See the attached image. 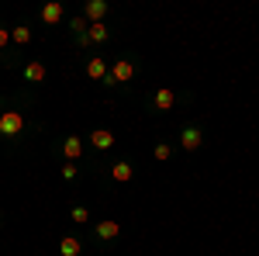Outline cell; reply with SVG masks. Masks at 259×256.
Instances as JSON below:
<instances>
[{
	"label": "cell",
	"instance_id": "cell-21",
	"mask_svg": "<svg viewBox=\"0 0 259 256\" xmlns=\"http://www.w3.org/2000/svg\"><path fill=\"white\" fill-rule=\"evenodd\" d=\"M0 222H4V211H0Z\"/></svg>",
	"mask_w": 259,
	"mask_h": 256
},
{
	"label": "cell",
	"instance_id": "cell-7",
	"mask_svg": "<svg viewBox=\"0 0 259 256\" xmlns=\"http://www.w3.org/2000/svg\"><path fill=\"white\" fill-rule=\"evenodd\" d=\"M173 104H177V94L169 87H159L152 94V111H173Z\"/></svg>",
	"mask_w": 259,
	"mask_h": 256
},
{
	"label": "cell",
	"instance_id": "cell-10",
	"mask_svg": "<svg viewBox=\"0 0 259 256\" xmlns=\"http://www.w3.org/2000/svg\"><path fill=\"white\" fill-rule=\"evenodd\" d=\"M90 145L100 149V153H107V149L114 145V132H111V128H94V132H90Z\"/></svg>",
	"mask_w": 259,
	"mask_h": 256
},
{
	"label": "cell",
	"instance_id": "cell-19",
	"mask_svg": "<svg viewBox=\"0 0 259 256\" xmlns=\"http://www.w3.org/2000/svg\"><path fill=\"white\" fill-rule=\"evenodd\" d=\"M76 173H80L76 163H62V177H66V180H76Z\"/></svg>",
	"mask_w": 259,
	"mask_h": 256
},
{
	"label": "cell",
	"instance_id": "cell-11",
	"mask_svg": "<svg viewBox=\"0 0 259 256\" xmlns=\"http://www.w3.org/2000/svg\"><path fill=\"white\" fill-rule=\"evenodd\" d=\"M107 39H111V24H107V21L87 28V42H90V45H100V42H107Z\"/></svg>",
	"mask_w": 259,
	"mask_h": 256
},
{
	"label": "cell",
	"instance_id": "cell-9",
	"mask_svg": "<svg viewBox=\"0 0 259 256\" xmlns=\"http://www.w3.org/2000/svg\"><path fill=\"white\" fill-rule=\"evenodd\" d=\"M107 69H111V62L104 59V56H90V59H87V77L90 80H100V83H104Z\"/></svg>",
	"mask_w": 259,
	"mask_h": 256
},
{
	"label": "cell",
	"instance_id": "cell-3",
	"mask_svg": "<svg viewBox=\"0 0 259 256\" xmlns=\"http://www.w3.org/2000/svg\"><path fill=\"white\" fill-rule=\"evenodd\" d=\"M107 11H111L107 0H87V4H83V18H87V24H100V21L107 18Z\"/></svg>",
	"mask_w": 259,
	"mask_h": 256
},
{
	"label": "cell",
	"instance_id": "cell-5",
	"mask_svg": "<svg viewBox=\"0 0 259 256\" xmlns=\"http://www.w3.org/2000/svg\"><path fill=\"white\" fill-rule=\"evenodd\" d=\"M21 77H24V83H31V87H38V83H45V77H49V69H45V62L31 59V62H24V69H21Z\"/></svg>",
	"mask_w": 259,
	"mask_h": 256
},
{
	"label": "cell",
	"instance_id": "cell-16",
	"mask_svg": "<svg viewBox=\"0 0 259 256\" xmlns=\"http://www.w3.org/2000/svg\"><path fill=\"white\" fill-rule=\"evenodd\" d=\"M87 28H90V24H87V18H69V31H73V39H76V35H87Z\"/></svg>",
	"mask_w": 259,
	"mask_h": 256
},
{
	"label": "cell",
	"instance_id": "cell-15",
	"mask_svg": "<svg viewBox=\"0 0 259 256\" xmlns=\"http://www.w3.org/2000/svg\"><path fill=\"white\" fill-rule=\"evenodd\" d=\"M11 42H14V45H28V42H31V28H28V24L11 28Z\"/></svg>",
	"mask_w": 259,
	"mask_h": 256
},
{
	"label": "cell",
	"instance_id": "cell-14",
	"mask_svg": "<svg viewBox=\"0 0 259 256\" xmlns=\"http://www.w3.org/2000/svg\"><path fill=\"white\" fill-rule=\"evenodd\" d=\"M83 253V242L76 236H62L59 239V256H80Z\"/></svg>",
	"mask_w": 259,
	"mask_h": 256
},
{
	"label": "cell",
	"instance_id": "cell-12",
	"mask_svg": "<svg viewBox=\"0 0 259 256\" xmlns=\"http://www.w3.org/2000/svg\"><path fill=\"white\" fill-rule=\"evenodd\" d=\"M132 177H135V166H132V163H124V159H121V163L111 166V180H114V184H128Z\"/></svg>",
	"mask_w": 259,
	"mask_h": 256
},
{
	"label": "cell",
	"instance_id": "cell-2",
	"mask_svg": "<svg viewBox=\"0 0 259 256\" xmlns=\"http://www.w3.org/2000/svg\"><path fill=\"white\" fill-rule=\"evenodd\" d=\"M28 128V118H24V111H0V135L4 138H21V132Z\"/></svg>",
	"mask_w": 259,
	"mask_h": 256
},
{
	"label": "cell",
	"instance_id": "cell-18",
	"mask_svg": "<svg viewBox=\"0 0 259 256\" xmlns=\"http://www.w3.org/2000/svg\"><path fill=\"white\" fill-rule=\"evenodd\" d=\"M69 218H73V222H90V211H87V208H80V204H76V208H73V211H69Z\"/></svg>",
	"mask_w": 259,
	"mask_h": 256
},
{
	"label": "cell",
	"instance_id": "cell-20",
	"mask_svg": "<svg viewBox=\"0 0 259 256\" xmlns=\"http://www.w3.org/2000/svg\"><path fill=\"white\" fill-rule=\"evenodd\" d=\"M7 42H11V28H0V49H4Z\"/></svg>",
	"mask_w": 259,
	"mask_h": 256
},
{
	"label": "cell",
	"instance_id": "cell-4",
	"mask_svg": "<svg viewBox=\"0 0 259 256\" xmlns=\"http://www.w3.org/2000/svg\"><path fill=\"white\" fill-rule=\"evenodd\" d=\"M59 153L66 156V163H76L83 156V135H66L59 142Z\"/></svg>",
	"mask_w": 259,
	"mask_h": 256
},
{
	"label": "cell",
	"instance_id": "cell-6",
	"mask_svg": "<svg viewBox=\"0 0 259 256\" xmlns=\"http://www.w3.org/2000/svg\"><path fill=\"white\" fill-rule=\"evenodd\" d=\"M200 142H204V132H200L197 125H187V128L180 132V145H183L187 153H194V149H200Z\"/></svg>",
	"mask_w": 259,
	"mask_h": 256
},
{
	"label": "cell",
	"instance_id": "cell-13",
	"mask_svg": "<svg viewBox=\"0 0 259 256\" xmlns=\"http://www.w3.org/2000/svg\"><path fill=\"white\" fill-rule=\"evenodd\" d=\"M62 14H66V11H62L59 0H52V4H45V7H41V21H45V24H59Z\"/></svg>",
	"mask_w": 259,
	"mask_h": 256
},
{
	"label": "cell",
	"instance_id": "cell-17",
	"mask_svg": "<svg viewBox=\"0 0 259 256\" xmlns=\"http://www.w3.org/2000/svg\"><path fill=\"white\" fill-rule=\"evenodd\" d=\"M152 156L159 159V163H166V159L173 156V145H169V142H159V145H156V149H152Z\"/></svg>",
	"mask_w": 259,
	"mask_h": 256
},
{
	"label": "cell",
	"instance_id": "cell-8",
	"mask_svg": "<svg viewBox=\"0 0 259 256\" xmlns=\"http://www.w3.org/2000/svg\"><path fill=\"white\" fill-rule=\"evenodd\" d=\"M94 236H97L100 242L118 239V236H121V222H111V218H107V222H97V225H94Z\"/></svg>",
	"mask_w": 259,
	"mask_h": 256
},
{
	"label": "cell",
	"instance_id": "cell-1",
	"mask_svg": "<svg viewBox=\"0 0 259 256\" xmlns=\"http://www.w3.org/2000/svg\"><path fill=\"white\" fill-rule=\"evenodd\" d=\"M135 77H139V62H135V56H118V59L111 62L104 83H107V87H124V83H132Z\"/></svg>",
	"mask_w": 259,
	"mask_h": 256
}]
</instances>
